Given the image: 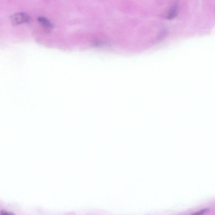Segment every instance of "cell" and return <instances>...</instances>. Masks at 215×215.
Masks as SVG:
<instances>
[{"instance_id":"2","label":"cell","mask_w":215,"mask_h":215,"mask_svg":"<svg viewBox=\"0 0 215 215\" xmlns=\"http://www.w3.org/2000/svg\"><path fill=\"white\" fill-rule=\"evenodd\" d=\"M38 22L45 28L48 29H51L53 27V23L45 17H40L38 18Z\"/></svg>"},{"instance_id":"4","label":"cell","mask_w":215,"mask_h":215,"mask_svg":"<svg viewBox=\"0 0 215 215\" xmlns=\"http://www.w3.org/2000/svg\"><path fill=\"white\" fill-rule=\"evenodd\" d=\"M207 211V209H205V210H202V211H199V212H197V213H196V214H202L203 213V212H206V211Z\"/></svg>"},{"instance_id":"3","label":"cell","mask_w":215,"mask_h":215,"mask_svg":"<svg viewBox=\"0 0 215 215\" xmlns=\"http://www.w3.org/2000/svg\"><path fill=\"white\" fill-rule=\"evenodd\" d=\"M178 13L179 7L177 5H175L169 11L166 16V18L169 20L174 19L175 17H177Z\"/></svg>"},{"instance_id":"1","label":"cell","mask_w":215,"mask_h":215,"mask_svg":"<svg viewBox=\"0 0 215 215\" xmlns=\"http://www.w3.org/2000/svg\"><path fill=\"white\" fill-rule=\"evenodd\" d=\"M30 17L24 12L15 13L11 18V23L13 25H18L22 24L27 23L30 21Z\"/></svg>"}]
</instances>
